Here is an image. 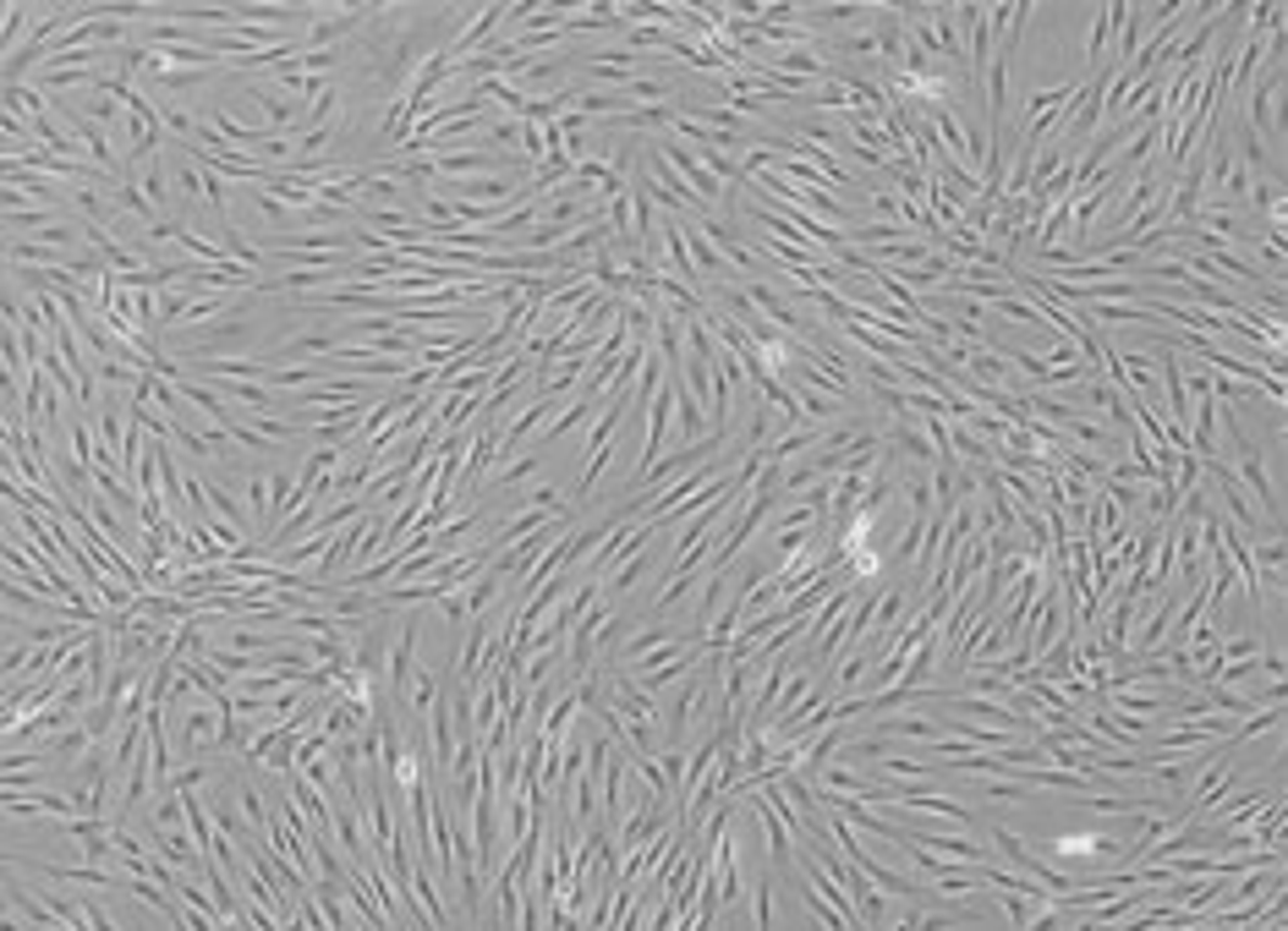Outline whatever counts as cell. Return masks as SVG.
<instances>
[{"label": "cell", "mask_w": 1288, "mask_h": 931, "mask_svg": "<svg viewBox=\"0 0 1288 931\" xmlns=\"http://www.w3.org/2000/svg\"><path fill=\"white\" fill-rule=\"evenodd\" d=\"M1218 422H1223V434H1228V444H1234V455H1239V482H1245V493L1256 498V510L1272 521V527H1283V493H1277V482H1272V466L1261 461V450H1256V439L1239 428V405H1223L1218 411Z\"/></svg>", "instance_id": "cell-1"}, {"label": "cell", "mask_w": 1288, "mask_h": 931, "mask_svg": "<svg viewBox=\"0 0 1288 931\" xmlns=\"http://www.w3.org/2000/svg\"><path fill=\"white\" fill-rule=\"evenodd\" d=\"M170 346H176L187 362H214V357H231V351H241L247 341H252V329L241 323V318H225V323H209V329H198V334H165Z\"/></svg>", "instance_id": "cell-2"}, {"label": "cell", "mask_w": 1288, "mask_h": 931, "mask_svg": "<svg viewBox=\"0 0 1288 931\" xmlns=\"http://www.w3.org/2000/svg\"><path fill=\"white\" fill-rule=\"evenodd\" d=\"M220 723H225V707L220 702H198V707H176V756L187 761H203V750H220Z\"/></svg>", "instance_id": "cell-3"}, {"label": "cell", "mask_w": 1288, "mask_h": 931, "mask_svg": "<svg viewBox=\"0 0 1288 931\" xmlns=\"http://www.w3.org/2000/svg\"><path fill=\"white\" fill-rule=\"evenodd\" d=\"M724 450H730V439H724V434H708V439H697V444H680V450H674V455H663L658 466L636 471V477H631V488H663V482L685 477L692 466H702V461H713V455H724Z\"/></svg>", "instance_id": "cell-4"}, {"label": "cell", "mask_w": 1288, "mask_h": 931, "mask_svg": "<svg viewBox=\"0 0 1288 931\" xmlns=\"http://www.w3.org/2000/svg\"><path fill=\"white\" fill-rule=\"evenodd\" d=\"M735 800H751V816H757L762 833H767V861H773V872L790 877V872H796V838H790V822L779 816V806H773L762 789H746V795H735Z\"/></svg>", "instance_id": "cell-5"}, {"label": "cell", "mask_w": 1288, "mask_h": 931, "mask_svg": "<svg viewBox=\"0 0 1288 931\" xmlns=\"http://www.w3.org/2000/svg\"><path fill=\"white\" fill-rule=\"evenodd\" d=\"M1207 477H1212V482H1218V493H1223V510H1228L1223 521H1234L1245 537H1256V543H1261V510H1256V498L1245 493V482L1234 477V466H1228L1223 455H1212V461H1207Z\"/></svg>", "instance_id": "cell-6"}, {"label": "cell", "mask_w": 1288, "mask_h": 931, "mask_svg": "<svg viewBox=\"0 0 1288 931\" xmlns=\"http://www.w3.org/2000/svg\"><path fill=\"white\" fill-rule=\"evenodd\" d=\"M247 105L264 116L270 132H286V137H302V132H307V105L291 99V94H280V89H270V82H247Z\"/></svg>", "instance_id": "cell-7"}, {"label": "cell", "mask_w": 1288, "mask_h": 931, "mask_svg": "<svg viewBox=\"0 0 1288 931\" xmlns=\"http://www.w3.org/2000/svg\"><path fill=\"white\" fill-rule=\"evenodd\" d=\"M417 636H422L417 614H400V636L390 641V663H384V696H395V702H406V691H411V674H417Z\"/></svg>", "instance_id": "cell-8"}, {"label": "cell", "mask_w": 1288, "mask_h": 931, "mask_svg": "<svg viewBox=\"0 0 1288 931\" xmlns=\"http://www.w3.org/2000/svg\"><path fill=\"white\" fill-rule=\"evenodd\" d=\"M434 187L450 192V203H515L522 176H439Z\"/></svg>", "instance_id": "cell-9"}, {"label": "cell", "mask_w": 1288, "mask_h": 931, "mask_svg": "<svg viewBox=\"0 0 1288 931\" xmlns=\"http://www.w3.org/2000/svg\"><path fill=\"white\" fill-rule=\"evenodd\" d=\"M746 302L773 323V329H779L785 334V341H801V334H806V318L790 307V296L779 291V285H773V280H746Z\"/></svg>", "instance_id": "cell-10"}, {"label": "cell", "mask_w": 1288, "mask_h": 931, "mask_svg": "<svg viewBox=\"0 0 1288 931\" xmlns=\"http://www.w3.org/2000/svg\"><path fill=\"white\" fill-rule=\"evenodd\" d=\"M713 477H730V450H724V455H713V461H702V466H692L685 477H674V482H669V488H663V493H658V498L647 504V510H653L647 521H658V516L680 510V504L692 498V493H702V488H708Z\"/></svg>", "instance_id": "cell-11"}, {"label": "cell", "mask_w": 1288, "mask_h": 931, "mask_svg": "<svg viewBox=\"0 0 1288 931\" xmlns=\"http://www.w3.org/2000/svg\"><path fill=\"white\" fill-rule=\"evenodd\" d=\"M6 816L12 822H28V816H55V822H66V816H77V800L71 795H55V789H6Z\"/></svg>", "instance_id": "cell-12"}, {"label": "cell", "mask_w": 1288, "mask_h": 931, "mask_svg": "<svg viewBox=\"0 0 1288 931\" xmlns=\"http://www.w3.org/2000/svg\"><path fill=\"white\" fill-rule=\"evenodd\" d=\"M680 230H685V252H692V264H697V275H702V285H730V275H735V264L724 258V252L697 230V225H685L680 220Z\"/></svg>", "instance_id": "cell-13"}, {"label": "cell", "mask_w": 1288, "mask_h": 931, "mask_svg": "<svg viewBox=\"0 0 1288 931\" xmlns=\"http://www.w3.org/2000/svg\"><path fill=\"white\" fill-rule=\"evenodd\" d=\"M883 444H894L899 461H910V466H932V444H926V434H921V416H916V411L889 416V439H883Z\"/></svg>", "instance_id": "cell-14"}, {"label": "cell", "mask_w": 1288, "mask_h": 931, "mask_svg": "<svg viewBox=\"0 0 1288 931\" xmlns=\"http://www.w3.org/2000/svg\"><path fill=\"white\" fill-rule=\"evenodd\" d=\"M1119 23H1125V6H1096V12H1091V34H1086V77L1107 66V44H1113V34H1119Z\"/></svg>", "instance_id": "cell-15"}, {"label": "cell", "mask_w": 1288, "mask_h": 931, "mask_svg": "<svg viewBox=\"0 0 1288 931\" xmlns=\"http://www.w3.org/2000/svg\"><path fill=\"white\" fill-rule=\"evenodd\" d=\"M340 346H346V334L340 329H302L297 341H286L280 362H307V357H334Z\"/></svg>", "instance_id": "cell-16"}, {"label": "cell", "mask_w": 1288, "mask_h": 931, "mask_svg": "<svg viewBox=\"0 0 1288 931\" xmlns=\"http://www.w3.org/2000/svg\"><path fill=\"white\" fill-rule=\"evenodd\" d=\"M674 636H685V630H674V625H663V620H658V625H642L631 641H620V647H615V668H636V663H642V657H647L658 641H674Z\"/></svg>", "instance_id": "cell-17"}, {"label": "cell", "mask_w": 1288, "mask_h": 931, "mask_svg": "<svg viewBox=\"0 0 1288 931\" xmlns=\"http://www.w3.org/2000/svg\"><path fill=\"white\" fill-rule=\"evenodd\" d=\"M445 696V674L439 668H417L411 674V691H406V707L417 723H428V713H434V702Z\"/></svg>", "instance_id": "cell-18"}, {"label": "cell", "mask_w": 1288, "mask_h": 931, "mask_svg": "<svg viewBox=\"0 0 1288 931\" xmlns=\"http://www.w3.org/2000/svg\"><path fill=\"white\" fill-rule=\"evenodd\" d=\"M982 77H987V132L998 137V127H1003V105H1009V55L998 50L993 66H987Z\"/></svg>", "instance_id": "cell-19"}, {"label": "cell", "mask_w": 1288, "mask_h": 931, "mask_svg": "<svg viewBox=\"0 0 1288 931\" xmlns=\"http://www.w3.org/2000/svg\"><path fill=\"white\" fill-rule=\"evenodd\" d=\"M647 570H653V554H647V543H636V548L626 554V564H620V570L604 581V598H609V603H620V598H626V591H631V586H636Z\"/></svg>", "instance_id": "cell-20"}, {"label": "cell", "mask_w": 1288, "mask_h": 931, "mask_svg": "<svg viewBox=\"0 0 1288 931\" xmlns=\"http://www.w3.org/2000/svg\"><path fill=\"white\" fill-rule=\"evenodd\" d=\"M592 411H597V400L592 395H576L554 422H549V428H543V444H560V439H570V434H581L587 428V422H592Z\"/></svg>", "instance_id": "cell-21"}, {"label": "cell", "mask_w": 1288, "mask_h": 931, "mask_svg": "<svg viewBox=\"0 0 1288 931\" xmlns=\"http://www.w3.org/2000/svg\"><path fill=\"white\" fill-rule=\"evenodd\" d=\"M949 450H955L960 466H993V461H998V444H987L982 434H971L965 422H955V428H949Z\"/></svg>", "instance_id": "cell-22"}, {"label": "cell", "mask_w": 1288, "mask_h": 931, "mask_svg": "<svg viewBox=\"0 0 1288 931\" xmlns=\"http://www.w3.org/2000/svg\"><path fill=\"white\" fill-rule=\"evenodd\" d=\"M817 439H823V428H790V434H779V439H767V461L773 466H790L796 455H806V450H817Z\"/></svg>", "instance_id": "cell-23"}, {"label": "cell", "mask_w": 1288, "mask_h": 931, "mask_svg": "<svg viewBox=\"0 0 1288 931\" xmlns=\"http://www.w3.org/2000/svg\"><path fill=\"white\" fill-rule=\"evenodd\" d=\"M785 384H790V395H796V405H801L806 422H833V416H844V400H833V395H823V389H812V384H796V378H785Z\"/></svg>", "instance_id": "cell-24"}, {"label": "cell", "mask_w": 1288, "mask_h": 931, "mask_svg": "<svg viewBox=\"0 0 1288 931\" xmlns=\"http://www.w3.org/2000/svg\"><path fill=\"white\" fill-rule=\"evenodd\" d=\"M241 498H247V510H252V521H258V532H275V521H270V471L264 466H247V488H241Z\"/></svg>", "instance_id": "cell-25"}, {"label": "cell", "mask_w": 1288, "mask_h": 931, "mask_svg": "<svg viewBox=\"0 0 1288 931\" xmlns=\"http://www.w3.org/2000/svg\"><path fill=\"white\" fill-rule=\"evenodd\" d=\"M127 182H137L143 187V198L154 203V209H165L170 203V176H165V159L154 154V159H143V164H132V176Z\"/></svg>", "instance_id": "cell-26"}, {"label": "cell", "mask_w": 1288, "mask_h": 931, "mask_svg": "<svg viewBox=\"0 0 1288 931\" xmlns=\"http://www.w3.org/2000/svg\"><path fill=\"white\" fill-rule=\"evenodd\" d=\"M620 94H626V105H631V110H636V105H669L674 82H669L663 71H647V77H631Z\"/></svg>", "instance_id": "cell-27"}, {"label": "cell", "mask_w": 1288, "mask_h": 931, "mask_svg": "<svg viewBox=\"0 0 1288 931\" xmlns=\"http://www.w3.org/2000/svg\"><path fill=\"white\" fill-rule=\"evenodd\" d=\"M812 686H817V668H812V663H801V668L790 674V680H785L779 702H773V723H785V718H790V713L801 707V696H806ZM773 723H767V729H773Z\"/></svg>", "instance_id": "cell-28"}, {"label": "cell", "mask_w": 1288, "mask_h": 931, "mask_svg": "<svg viewBox=\"0 0 1288 931\" xmlns=\"http://www.w3.org/2000/svg\"><path fill=\"white\" fill-rule=\"evenodd\" d=\"M94 750V734H89V723H82V718H71L55 740H50V756H61V761H71V768H77V761L82 756H89Z\"/></svg>", "instance_id": "cell-29"}, {"label": "cell", "mask_w": 1288, "mask_h": 931, "mask_svg": "<svg viewBox=\"0 0 1288 931\" xmlns=\"http://www.w3.org/2000/svg\"><path fill=\"white\" fill-rule=\"evenodd\" d=\"M1064 439H1069V444H1080V450H1096V455H1107V450H1113V428L1091 422L1086 411H1075V422L1064 428Z\"/></svg>", "instance_id": "cell-30"}, {"label": "cell", "mask_w": 1288, "mask_h": 931, "mask_svg": "<svg viewBox=\"0 0 1288 931\" xmlns=\"http://www.w3.org/2000/svg\"><path fill=\"white\" fill-rule=\"evenodd\" d=\"M899 498L910 504V516H932V510H937V498H932V482H926L921 471L899 477Z\"/></svg>", "instance_id": "cell-31"}, {"label": "cell", "mask_w": 1288, "mask_h": 931, "mask_svg": "<svg viewBox=\"0 0 1288 931\" xmlns=\"http://www.w3.org/2000/svg\"><path fill=\"white\" fill-rule=\"evenodd\" d=\"M110 198H116V209H121V214H137V220H143V230H148V225H159V214H154V203L143 198V187H137V182H121Z\"/></svg>", "instance_id": "cell-32"}, {"label": "cell", "mask_w": 1288, "mask_h": 931, "mask_svg": "<svg viewBox=\"0 0 1288 931\" xmlns=\"http://www.w3.org/2000/svg\"><path fill=\"white\" fill-rule=\"evenodd\" d=\"M170 182L182 187V198H187L193 209H203V171H198V159H187V154H182V164L170 171Z\"/></svg>", "instance_id": "cell-33"}, {"label": "cell", "mask_w": 1288, "mask_h": 931, "mask_svg": "<svg viewBox=\"0 0 1288 931\" xmlns=\"http://www.w3.org/2000/svg\"><path fill=\"white\" fill-rule=\"evenodd\" d=\"M1069 225H1075L1069 203H1053V209L1042 214V225H1037V241H1042V247H1059V241L1069 236Z\"/></svg>", "instance_id": "cell-34"}, {"label": "cell", "mask_w": 1288, "mask_h": 931, "mask_svg": "<svg viewBox=\"0 0 1288 931\" xmlns=\"http://www.w3.org/2000/svg\"><path fill=\"white\" fill-rule=\"evenodd\" d=\"M609 466H615V444H609V450H597V455H587V461H581V477H576V493L587 498V493L597 488V477H604Z\"/></svg>", "instance_id": "cell-35"}, {"label": "cell", "mask_w": 1288, "mask_h": 931, "mask_svg": "<svg viewBox=\"0 0 1288 931\" xmlns=\"http://www.w3.org/2000/svg\"><path fill=\"white\" fill-rule=\"evenodd\" d=\"M905 198L894 192V187H872V214H878V225H905Z\"/></svg>", "instance_id": "cell-36"}, {"label": "cell", "mask_w": 1288, "mask_h": 931, "mask_svg": "<svg viewBox=\"0 0 1288 931\" xmlns=\"http://www.w3.org/2000/svg\"><path fill=\"white\" fill-rule=\"evenodd\" d=\"M154 82H159L165 94H193V89H203V82H209V71H159Z\"/></svg>", "instance_id": "cell-37"}, {"label": "cell", "mask_w": 1288, "mask_h": 931, "mask_svg": "<svg viewBox=\"0 0 1288 931\" xmlns=\"http://www.w3.org/2000/svg\"><path fill=\"white\" fill-rule=\"evenodd\" d=\"M28 17H34V6H23V0H12V6H6V55L23 50V39H28L23 23H28Z\"/></svg>", "instance_id": "cell-38"}, {"label": "cell", "mask_w": 1288, "mask_h": 931, "mask_svg": "<svg viewBox=\"0 0 1288 931\" xmlns=\"http://www.w3.org/2000/svg\"><path fill=\"white\" fill-rule=\"evenodd\" d=\"M1218 652H1223V663H1228V657H1256V652H1261V636H1250V630H1239V636H1223V641H1218Z\"/></svg>", "instance_id": "cell-39"}, {"label": "cell", "mask_w": 1288, "mask_h": 931, "mask_svg": "<svg viewBox=\"0 0 1288 931\" xmlns=\"http://www.w3.org/2000/svg\"><path fill=\"white\" fill-rule=\"evenodd\" d=\"M751 904H757V909H751V920H757V926H773V877H762V882H757Z\"/></svg>", "instance_id": "cell-40"}, {"label": "cell", "mask_w": 1288, "mask_h": 931, "mask_svg": "<svg viewBox=\"0 0 1288 931\" xmlns=\"http://www.w3.org/2000/svg\"><path fill=\"white\" fill-rule=\"evenodd\" d=\"M554 504H565V488H533L515 510H554Z\"/></svg>", "instance_id": "cell-41"}, {"label": "cell", "mask_w": 1288, "mask_h": 931, "mask_svg": "<svg viewBox=\"0 0 1288 931\" xmlns=\"http://www.w3.org/2000/svg\"><path fill=\"white\" fill-rule=\"evenodd\" d=\"M209 779V768H203V761H182V768H176V779H170V789H198Z\"/></svg>", "instance_id": "cell-42"}, {"label": "cell", "mask_w": 1288, "mask_h": 931, "mask_svg": "<svg viewBox=\"0 0 1288 931\" xmlns=\"http://www.w3.org/2000/svg\"><path fill=\"white\" fill-rule=\"evenodd\" d=\"M116 855H127V861H143V855H148L143 843H137V838H132V833L121 827V822H116Z\"/></svg>", "instance_id": "cell-43"}, {"label": "cell", "mask_w": 1288, "mask_h": 931, "mask_svg": "<svg viewBox=\"0 0 1288 931\" xmlns=\"http://www.w3.org/2000/svg\"><path fill=\"white\" fill-rule=\"evenodd\" d=\"M1256 247H1261V264L1277 275V269H1283V241H1256Z\"/></svg>", "instance_id": "cell-44"}]
</instances>
